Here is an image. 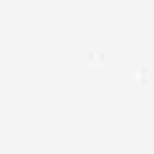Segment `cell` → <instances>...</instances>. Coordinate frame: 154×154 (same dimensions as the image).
I'll return each mask as SVG.
<instances>
[{
  "label": "cell",
  "instance_id": "6da1fadb",
  "mask_svg": "<svg viewBox=\"0 0 154 154\" xmlns=\"http://www.w3.org/2000/svg\"><path fill=\"white\" fill-rule=\"evenodd\" d=\"M87 65L91 69H102L104 67V54L102 52H89L87 54Z\"/></svg>",
  "mask_w": 154,
  "mask_h": 154
},
{
  "label": "cell",
  "instance_id": "7a4b0ae2",
  "mask_svg": "<svg viewBox=\"0 0 154 154\" xmlns=\"http://www.w3.org/2000/svg\"><path fill=\"white\" fill-rule=\"evenodd\" d=\"M132 76H134V82L136 84H145L149 80V72H147L145 67H136V71H134Z\"/></svg>",
  "mask_w": 154,
  "mask_h": 154
}]
</instances>
